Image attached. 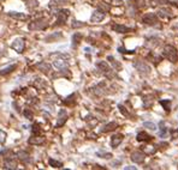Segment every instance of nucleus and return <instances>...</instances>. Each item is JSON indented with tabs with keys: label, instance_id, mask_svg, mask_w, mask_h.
<instances>
[{
	"label": "nucleus",
	"instance_id": "1",
	"mask_svg": "<svg viewBox=\"0 0 178 170\" xmlns=\"http://www.w3.org/2000/svg\"><path fill=\"white\" fill-rule=\"evenodd\" d=\"M162 53H164V56L169 61H171V62H176L177 59H178L177 49L173 46H165Z\"/></svg>",
	"mask_w": 178,
	"mask_h": 170
},
{
	"label": "nucleus",
	"instance_id": "2",
	"mask_svg": "<svg viewBox=\"0 0 178 170\" xmlns=\"http://www.w3.org/2000/svg\"><path fill=\"white\" fill-rule=\"evenodd\" d=\"M47 24H48L47 19L40 18V19H36V20L31 22L28 25V28H29V30H42V29H45L47 27Z\"/></svg>",
	"mask_w": 178,
	"mask_h": 170
},
{
	"label": "nucleus",
	"instance_id": "3",
	"mask_svg": "<svg viewBox=\"0 0 178 170\" xmlns=\"http://www.w3.org/2000/svg\"><path fill=\"white\" fill-rule=\"evenodd\" d=\"M135 68L138 71V73L143 75V77H147L150 74V67L145 62V61H136L135 62Z\"/></svg>",
	"mask_w": 178,
	"mask_h": 170
},
{
	"label": "nucleus",
	"instance_id": "4",
	"mask_svg": "<svg viewBox=\"0 0 178 170\" xmlns=\"http://www.w3.org/2000/svg\"><path fill=\"white\" fill-rule=\"evenodd\" d=\"M142 22L147 25H158L159 19H158V15L155 13H147L143 16Z\"/></svg>",
	"mask_w": 178,
	"mask_h": 170
},
{
	"label": "nucleus",
	"instance_id": "5",
	"mask_svg": "<svg viewBox=\"0 0 178 170\" xmlns=\"http://www.w3.org/2000/svg\"><path fill=\"white\" fill-rule=\"evenodd\" d=\"M69 15H70L69 10H59L57 12V17H58V22L57 23L58 24H64L66 22L68 17H69Z\"/></svg>",
	"mask_w": 178,
	"mask_h": 170
},
{
	"label": "nucleus",
	"instance_id": "6",
	"mask_svg": "<svg viewBox=\"0 0 178 170\" xmlns=\"http://www.w3.org/2000/svg\"><path fill=\"white\" fill-rule=\"evenodd\" d=\"M66 120H68V113H66L65 109H61V110L59 111V114H58V122H57V125H56L57 128L64 126V123L66 122Z\"/></svg>",
	"mask_w": 178,
	"mask_h": 170
},
{
	"label": "nucleus",
	"instance_id": "7",
	"mask_svg": "<svg viewBox=\"0 0 178 170\" xmlns=\"http://www.w3.org/2000/svg\"><path fill=\"white\" fill-rule=\"evenodd\" d=\"M146 159V154L141 151H135L131 154V161L135 163H143Z\"/></svg>",
	"mask_w": 178,
	"mask_h": 170
},
{
	"label": "nucleus",
	"instance_id": "8",
	"mask_svg": "<svg viewBox=\"0 0 178 170\" xmlns=\"http://www.w3.org/2000/svg\"><path fill=\"white\" fill-rule=\"evenodd\" d=\"M12 49H15L17 53H23L24 50V40L23 38H17L15 42L12 43Z\"/></svg>",
	"mask_w": 178,
	"mask_h": 170
},
{
	"label": "nucleus",
	"instance_id": "9",
	"mask_svg": "<svg viewBox=\"0 0 178 170\" xmlns=\"http://www.w3.org/2000/svg\"><path fill=\"white\" fill-rule=\"evenodd\" d=\"M104 18H105V12L98 10V11H94V12H93V15H92V17H90V20H92L93 23H99V22H101V20H104Z\"/></svg>",
	"mask_w": 178,
	"mask_h": 170
},
{
	"label": "nucleus",
	"instance_id": "10",
	"mask_svg": "<svg viewBox=\"0 0 178 170\" xmlns=\"http://www.w3.org/2000/svg\"><path fill=\"white\" fill-rule=\"evenodd\" d=\"M123 134H116V135H113L112 138H111V146L112 147H114L116 149L117 146H119L120 145V142L123 141Z\"/></svg>",
	"mask_w": 178,
	"mask_h": 170
},
{
	"label": "nucleus",
	"instance_id": "11",
	"mask_svg": "<svg viewBox=\"0 0 178 170\" xmlns=\"http://www.w3.org/2000/svg\"><path fill=\"white\" fill-rule=\"evenodd\" d=\"M28 141L31 145H41V144L45 142V138L42 135H33L31 138H29Z\"/></svg>",
	"mask_w": 178,
	"mask_h": 170
},
{
	"label": "nucleus",
	"instance_id": "12",
	"mask_svg": "<svg viewBox=\"0 0 178 170\" xmlns=\"http://www.w3.org/2000/svg\"><path fill=\"white\" fill-rule=\"evenodd\" d=\"M53 65H54V67L58 68V70H65V68H68V62L64 59H57V60H54Z\"/></svg>",
	"mask_w": 178,
	"mask_h": 170
},
{
	"label": "nucleus",
	"instance_id": "13",
	"mask_svg": "<svg viewBox=\"0 0 178 170\" xmlns=\"http://www.w3.org/2000/svg\"><path fill=\"white\" fill-rule=\"evenodd\" d=\"M171 13H172L171 10H169L167 7H161V8L158 10V16L164 17V18H170V17H172Z\"/></svg>",
	"mask_w": 178,
	"mask_h": 170
},
{
	"label": "nucleus",
	"instance_id": "14",
	"mask_svg": "<svg viewBox=\"0 0 178 170\" xmlns=\"http://www.w3.org/2000/svg\"><path fill=\"white\" fill-rule=\"evenodd\" d=\"M112 29L116 31V32H119V34H125V32H129L130 29L128 27H125V25H120V24H114Z\"/></svg>",
	"mask_w": 178,
	"mask_h": 170
},
{
	"label": "nucleus",
	"instance_id": "15",
	"mask_svg": "<svg viewBox=\"0 0 178 170\" xmlns=\"http://www.w3.org/2000/svg\"><path fill=\"white\" fill-rule=\"evenodd\" d=\"M37 68H39L41 72H43V73H48L51 71V65L48 62H46V61H41V62L37 63Z\"/></svg>",
	"mask_w": 178,
	"mask_h": 170
},
{
	"label": "nucleus",
	"instance_id": "16",
	"mask_svg": "<svg viewBox=\"0 0 178 170\" xmlns=\"http://www.w3.org/2000/svg\"><path fill=\"white\" fill-rule=\"evenodd\" d=\"M9 16L12 17V18H15V19H19V20H25L28 17L27 15H24V13H21V12H14V11H11L9 12Z\"/></svg>",
	"mask_w": 178,
	"mask_h": 170
},
{
	"label": "nucleus",
	"instance_id": "17",
	"mask_svg": "<svg viewBox=\"0 0 178 170\" xmlns=\"http://www.w3.org/2000/svg\"><path fill=\"white\" fill-rule=\"evenodd\" d=\"M117 122H110L107 125H105L103 128H101V132H104V133H107V132H111V130H114L117 128Z\"/></svg>",
	"mask_w": 178,
	"mask_h": 170
},
{
	"label": "nucleus",
	"instance_id": "18",
	"mask_svg": "<svg viewBox=\"0 0 178 170\" xmlns=\"http://www.w3.org/2000/svg\"><path fill=\"white\" fill-rule=\"evenodd\" d=\"M96 67L101 71V72H104V73H108L110 72V67H108V65L106 63V61H99L96 63Z\"/></svg>",
	"mask_w": 178,
	"mask_h": 170
},
{
	"label": "nucleus",
	"instance_id": "19",
	"mask_svg": "<svg viewBox=\"0 0 178 170\" xmlns=\"http://www.w3.org/2000/svg\"><path fill=\"white\" fill-rule=\"evenodd\" d=\"M17 156H18L19 161H22L23 163H28V162L30 161V156H29V153L25 152V151H19Z\"/></svg>",
	"mask_w": 178,
	"mask_h": 170
},
{
	"label": "nucleus",
	"instance_id": "20",
	"mask_svg": "<svg viewBox=\"0 0 178 170\" xmlns=\"http://www.w3.org/2000/svg\"><path fill=\"white\" fill-rule=\"evenodd\" d=\"M4 168H5V169H11V170H14V169L17 168V163H16L14 159L7 158V159L5 161V163H4Z\"/></svg>",
	"mask_w": 178,
	"mask_h": 170
},
{
	"label": "nucleus",
	"instance_id": "21",
	"mask_svg": "<svg viewBox=\"0 0 178 170\" xmlns=\"http://www.w3.org/2000/svg\"><path fill=\"white\" fill-rule=\"evenodd\" d=\"M16 68H17V65L14 63V65H11V66H9V67H6L4 70H0V75H6V74H9L11 72H14Z\"/></svg>",
	"mask_w": 178,
	"mask_h": 170
},
{
	"label": "nucleus",
	"instance_id": "22",
	"mask_svg": "<svg viewBox=\"0 0 178 170\" xmlns=\"http://www.w3.org/2000/svg\"><path fill=\"white\" fill-rule=\"evenodd\" d=\"M152 139V137L149 134H147L146 132H140L137 134V140L138 141H149Z\"/></svg>",
	"mask_w": 178,
	"mask_h": 170
},
{
	"label": "nucleus",
	"instance_id": "23",
	"mask_svg": "<svg viewBox=\"0 0 178 170\" xmlns=\"http://www.w3.org/2000/svg\"><path fill=\"white\" fill-rule=\"evenodd\" d=\"M81 40H82V34H81V32L75 34V35L72 36V46L76 47V46H77V44L81 42Z\"/></svg>",
	"mask_w": 178,
	"mask_h": 170
},
{
	"label": "nucleus",
	"instance_id": "24",
	"mask_svg": "<svg viewBox=\"0 0 178 170\" xmlns=\"http://www.w3.org/2000/svg\"><path fill=\"white\" fill-rule=\"evenodd\" d=\"M107 60L112 63V66H113L114 68H116V70H120V68H122V65H120L116 59H114L113 56H108V58H107Z\"/></svg>",
	"mask_w": 178,
	"mask_h": 170
},
{
	"label": "nucleus",
	"instance_id": "25",
	"mask_svg": "<svg viewBox=\"0 0 178 170\" xmlns=\"http://www.w3.org/2000/svg\"><path fill=\"white\" fill-rule=\"evenodd\" d=\"M61 37V34L60 32H54V34H52V35H48L47 37H46V41L47 42H53V41H56L57 38H60Z\"/></svg>",
	"mask_w": 178,
	"mask_h": 170
},
{
	"label": "nucleus",
	"instance_id": "26",
	"mask_svg": "<svg viewBox=\"0 0 178 170\" xmlns=\"http://www.w3.org/2000/svg\"><path fill=\"white\" fill-rule=\"evenodd\" d=\"M48 163H49L51 166H53V168H61V166H63V163H61V162L56 161V159H53V158H49V159H48Z\"/></svg>",
	"mask_w": 178,
	"mask_h": 170
},
{
	"label": "nucleus",
	"instance_id": "27",
	"mask_svg": "<svg viewBox=\"0 0 178 170\" xmlns=\"http://www.w3.org/2000/svg\"><path fill=\"white\" fill-rule=\"evenodd\" d=\"M31 132H33V134L35 135H39V134H41L42 133V129H41V127L37 125V123H34L33 125V129H31Z\"/></svg>",
	"mask_w": 178,
	"mask_h": 170
},
{
	"label": "nucleus",
	"instance_id": "28",
	"mask_svg": "<svg viewBox=\"0 0 178 170\" xmlns=\"http://www.w3.org/2000/svg\"><path fill=\"white\" fill-rule=\"evenodd\" d=\"M160 104L164 107V109L166 111H170V108H171V102L169 99H164V101H160Z\"/></svg>",
	"mask_w": 178,
	"mask_h": 170
},
{
	"label": "nucleus",
	"instance_id": "29",
	"mask_svg": "<svg viewBox=\"0 0 178 170\" xmlns=\"http://www.w3.org/2000/svg\"><path fill=\"white\" fill-rule=\"evenodd\" d=\"M158 46V40H155V38H150V40H148L146 42V47H149V48H153Z\"/></svg>",
	"mask_w": 178,
	"mask_h": 170
},
{
	"label": "nucleus",
	"instance_id": "30",
	"mask_svg": "<svg viewBox=\"0 0 178 170\" xmlns=\"http://www.w3.org/2000/svg\"><path fill=\"white\" fill-rule=\"evenodd\" d=\"M166 133H167V129H166V127H165V122L161 121L160 122V137H165Z\"/></svg>",
	"mask_w": 178,
	"mask_h": 170
},
{
	"label": "nucleus",
	"instance_id": "31",
	"mask_svg": "<svg viewBox=\"0 0 178 170\" xmlns=\"http://www.w3.org/2000/svg\"><path fill=\"white\" fill-rule=\"evenodd\" d=\"M99 8H100V11H103V12H107V11H110L111 7L106 3H100L99 4Z\"/></svg>",
	"mask_w": 178,
	"mask_h": 170
},
{
	"label": "nucleus",
	"instance_id": "32",
	"mask_svg": "<svg viewBox=\"0 0 178 170\" xmlns=\"http://www.w3.org/2000/svg\"><path fill=\"white\" fill-rule=\"evenodd\" d=\"M143 126H145L146 128L150 129V130H155V129H157V125H155V123H153V122H145V123H143Z\"/></svg>",
	"mask_w": 178,
	"mask_h": 170
},
{
	"label": "nucleus",
	"instance_id": "33",
	"mask_svg": "<svg viewBox=\"0 0 178 170\" xmlns=\"http://www.w3.org/2000/svg\"><path fill=\"white\" fill-rule=\"evenodd\" d=\"M24 116L27 117V119L31 120L34 115H33V111H31V110H29V109H25V110H24Z\"/></svg>",
	"mask_w": 178,
	"mask_h": 170
},
{
	"label": "nucleus",
	"instance_id": "34",
	"mask_svg": "<svg viewBox=\"0 0 178 170\" xmlns=\"http://www.w3.org/2000/svg\"><path fill=\"white\" fill-rule=\"evenodd\" d=\"M6 141V133L0 129V144H4Z\"/></svg>",
	"mask_w": 178,
	"mask_h": 170
},
{
	"label": "nucleus",
	"instance_id": "35",
	"mask_svg": "<svg viewBox=\"0 0 178 170\" xmlns=\"http://www.w3.org/2000/svg\"><path fill=\"white\" fill-rule=\"evenodd\" d=\"M152 103H153V98L149 97V96H147V97L145 98V107H149V106H152Z\"/></svg>",
	"mask_w": 178,
	"mask_h": 170
},
{
	"label": "nucleus",
	"instance_id": "36",
	"mask_svg": "<svg viewBox=\"0 0 178 170\" xmlns=\"http://www.w3.org/2000/svg\"><path fill=\"white\" fill-rule=\"evenodd\" d=\"M81 27H84V23L78 22V20H73L72 22V28H81Z\"/></svg>",
	"mask_w": 178,
	"mask_h": 170
},
{
	"label": "nucleus",
	"instance_id": "37",
	"mask_svg": "<svg viewBox=\"0 0 178 170\" xmlns=\"http://www.w3.org/2000/svg\"><path fill=\"white\" fill-rule=\"evenodd\" d=\"M36 6H37V1H36V0H28V7L34 8Z\"/></svg>",
	"mask_w": 178,
	"mask_h": 170
},
{
	"label": "nucleus",
	"instance_id": "38",
	"mask_svg": "<svg viewBox=\"0 0 178 170\" xmlns=\"http://www.w3.org/2000/svg\"><path fill=\"white\" fill-rule=\"evenodd\" d=\"M73 97H75V94H72L71 96H69V97L64 101V103H65V104H73V102H72V98H73Z\"/></svg>",
	"mask_w": 178,
	"mask_h": 170
},
{
	"label": "nucleus",
	"instance_id": "39",
	"mask_svg": "<svg viewBox=\"0 0 178 170\" xmlns=\"http://www.w3.org/2000/svg\"><path fill=\"white\" fill-rule=\"evenodd\" d=\"M118 108H119V110L122 111V114H123V115H125V116H130V114H129L128 111H126V109H125L123 106H118Z\"/></svg>",
	"mask_w": 178,
	"mask_h": 170
},
{
	"label": "nucleus",
	"instance_id": "40",
	"mask_svg": "<svg viewBox=\"0 0 178 170\" xmlns=\"http://www.w3.org/2000/svg\"><path fill=\"white\" fill-rule=\"evenodd\" d=\"M135 3L137 4L138 7H143L146 5V0H135Z\"/></svg>",
	"mask_w": 178,
	"mask_h": 170
},
{
	"label": "nucleus",
	"instance_id": "41",
	"mask_svg": "<svg viewBox=\"0 0 178 170\" xmlns=\"http://www.w3.org/2000/svg\"><path fill=\"white\" fill-rule=\"evenodd\" d=\"M145 151H146L147 153H154V152H155V149H154L153 146H146Z\"/></svg>",
	"mask_w": 178,
	"mask_h": 170
},
{
	"label": "nucleus",
	"instance_id": "42",
	"mask_svg": "<svg viewBox=\"0 0 178 170\" xmlns=\"http://www.w3.org/2000/svg\"><path fill=\"white\" fill-rule=\"evenodd\" d=\"M98 156H101V157H103V158H111V157H112V154L111 153H98Z\"/></svg>",
	"mask_w": 178,
	"mask_h": 170
},
{
	"label": "nucleus",
	"instance_id": "43",
	"mask_svg": "<svg viewBox=\"0 0 178 170\" xmlns=\"http://www.w3.org/2000/svg\"><path fill=\"white\" fill-rule=\"evenodd\" d=\"M112 4L116 5V6H122V5H123V1H122V0H112Z\"/></svg>",
	"mask_w": 178,
	"mask_h": 170
},
{
	"label": "nucleus",
	"instance_id": "44",
	"mask_svg": "<svg viewBox=\"0 0 178 170\" xmlns=\"http://www.w3.org/2000/svg\"><path fill=\"white\" fill-rule=\"evenodd\" d=\"M171 135H172V139H176V138L178 137V129L171 130Z\"/></svg>",
	"mask_w": 178,
	"mask_h": 170
},
{
	"label": "nucleus",
	"instance_id": "45",
	"mask_svg": "<svg viewBox=\"0 0 178 170\" xmlns=\"http://www.w3.org/2000/svg\"><path fill=\"white\" fill-rule=\"evenodd\" d=\"M66 1V0H52V3H56V4H64Z\"/></svg>",
	"mask_w": 178,
	"mask_h": 170
},
{
	"label": "nucleus",
	"instance_id": "46",
	"mask_svg": "<svg viewBox=\"0 0 178 170\" xmlns=\"http://www.w3.org/2000/svg\"><path fill=\"white\" fill-rule=\"evenodd\" d=\"M125 170H136V166H125Z\"/></svg>",
	"mask_w": 178,
	"mask_h": 170
}]
</instances>
